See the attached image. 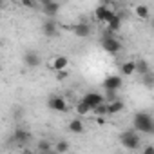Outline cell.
I'll list each match as a JSON object with an SVG mask.
<instances>
[{
	"label": "cell",
	"mask_w": 154,
	"mask_h": 154,
	"mask_svg": "<svg viewBox=\"0 0 154 154\" xmlns=\"http://www.w3.org/2000/svg\"><path fill=\"white\" fill-rule=\"evenodd\" d=\"M71 31L78 36V38H87V36L91 35V27H89L87 22H78V24H74V26L71 27Z\"/></svg>",
	"instance_id": "7"
},
{
	"label": "cell",
	"mask_w": 154,
	"mask_h": 154,
	"mask_svg": "<svg viewBox=\"0 0 154 154\" xmlns=\"http://www.w3.org/2000/svg\"><path fill=\"white\" fill-rule=\"evenodd\" d=\"M31 138V134L27 132V131H22V129H17L15 131V140L18 141V143H24V141H27Z\"/></svg>",
	"instance_id": "19"
},
{
	"label": "cell",
	"mask_w": 154,
	"mask_h": 154,
	"mask_svg": "<svg viewBox=\"0 0 154 154\" xmlns=\"http://www.w3.org/2000/svg\"><path fill=\"white\" fill-rule=\"evenodd\" d=\"M122 74H125V76H131V74H134L136 72V62L134 60H127V62H123L122 63Z\"/></svg>",
	"instance_id": "14"
},
{
	"label": "cell",
	"mask_w": 154,
	"mask_h": 154,
	"mask_svg": "<svg viewBox=\"0 0 154 154\" xmlns=\"http://www.w3.org/2000/svg\"><path fill=\"white\" fill-rule=\"evenodd\" d=\"M107 26H109V31H112V33L120 31V27H122V17H120V15H114V17L107 22Z\"/></svg>",
	"instance_id": "17"
},
{
	"label": "cell",
	"mask_w": 154,
	"mask_h": 154,
	"mask_svg": "<svg viewBox=\"0 0 154 154\" xmlns=\"http://www.w3.org/2000/svg\"><path fill=\"white\" fill-rule=\"evenodd\" d=\"M93 111H94V112H96L98 116H105V114H109V105H107V103L103 102V103H100L98 107H94Z\"/></svg>",
	"instance_id": "21"
},
{
	"label": "cell",
	"mask_w": 154,
	"mask_h": 154,
	"mask_svg": "<svg viewBox=\"0 0 154 154\" xmlns=\"http://www.w3.org/2000/svg\"><path fill=\"white\" fill-rule=\"evenodd\" d=\"M42 31H44V35H45L47 38H53V36L58 33V24L54 22V18H49L47 22H44Z\"/></svg>",
	"instance_id": "9"
},
{
	"label": "cell",
	"mask_w": 154,
	"mask_h": 154,
	"mask_svg": "<svg viewBox=\"0 0 154 154\" xmlns=\"http://www.w3.org/2000/svg\"><path fill=\"white\" fill-rule=\"evenodd\" d=\"M42 11H44V15H45V17H49V18H54V17H58V13H60V4L53 0V2H51L49 6L42 8Z\"/></svg>",
	"instance_id": "11"
},
{
	"label": "cell",
	"mask_w": 154,
	"mask_h": 154,
	"mask_svg": "<svg viewBox=\"0 0 154 154\" xmlns=\"http://www.w3.org/2000/svg\"><path fill=\"white\" fill-rule=\"evenodd\" d=\"M114 15H116V13H114L111 8H107V6H98V8L94 9V18H96L98 22H102V24H107Z\"/></svg>",
	"instance_id": "4"
},
{
	"label": "cell",
	"mask_w": 154,
	"mask_h": 154,
	"mask_svg": "<svg viewBox=\"0 0 154 154\" xmlns=\"http://www.w3.org/2000/svg\"><path fill=\"white\" fill-rule=\"evenodd\" d=\"M96 123H98V125H105V120H103V116H98V118H96Z\"/></svg>",
	"instance_id": "28"
},
{
	"label": "cell",
	"mask_w": 154,
	"mask_h": 154,
	"mask_svg": "<svg viewBox=\"0 0 154 154\" xmlns=\"http://www.w3.org/2000/svg\"><path fill=\"white\" fill-rule=\"evenodd\" d=\"M20 2H22V6H26V8H33L36 0H20Z\"/></svg>",
	"instance_id": "25"
},
{
	"label": "cell",
	"mask_w": 154,
	"mask_h": 154,
	"mask_svg": "<svg viewBox=\"0 0 154 154\" xmlns=\"http://www.w3.org/2000/svg\"><path fill=\"white\" fill-rule=\"evenodd\" d=\"M120 141H122V145H123L125 149L136 150V149L140 147V143H141V138L138 136V131L134 129V131H125V132L120 136Z\"/></svg>",
	"instance_id": "2"
},
{
	"label": "cell",
	"mask_w": 154,
	"mask_h": 154,
	"mask_svg": "<svg viewBox=\"0 0 154 154\" xmlns=\"http://www.w3.org/2000/svg\"><path fill=\"white\" fill-rule=\"evenodd\" d=\"M69 131L74 132V134H82V132L85 131V127H84L82 120H71V123H69Z\"/></svg>",
	"instance_id": "16"
},
{
	"label": "cell",
	"mask_w": 154,
	"mask_h": 154,
	"mask_svg": "<svg viewBox=\"0 0 154 154\" xmlns=\"http://www.w3.org/2000/svg\"><path fill=\"white\" fill-rule=\"evenodd\" d=\"M116 2H120V0H116Z\"/></svg>",
	"instance_id": "29"
},
{
	"label": "cell",
	"mask_w": 154,
	"mask_h": 154,
	"mask_svg": "<svg viewBox=\"0 0 154 154\" xmlns=\"http://www.w3.org/2000/svg\"><path fill=\"white\" fill-rule=\"evenodd\" d=\"M74 111H76V112H78L80 116H87L89 112H93V107H91V105H89V103H87V102H85L84 98H82V100H80L78 103H76V107H74Z\"/></svg>",
	"instance_id": "13"
},
{
	"label": "cell",
	"mask_w": 154,
	"mask_h": 154,
	"mask_svg": "<svg viewBox=\"0 0 154 154\" xmlns=\"http://www.w3.org/2000/svg\"><path fill=\"white\" fill-rule=\"evenodd\" d=\"M54 150H56V152H60V154H62V152H67V150H69V143H67L65 140H60V141L56 143Z\"/></svg>",
	"instance_id": "22"
},
{
	"label": "cell",
	"mask_w": 154,
	"mask_h": 154,
	"mask_svg": "<svg viewBox=\"0 0 154 154\" xmlns=\"http://www.w3.org/2000/svg\"><path fill=\"white\" fill-rule=\"evenodd\" d=\"M134 15H136L138 18H141V20H147L150 13H149V8H147V6L140 4V6H136V8H134Z\"/></svg>",
	"instance_id": "18"
},
{
	"label": "cell",
	"mask_w": 154,
	"mask_h": 154,
	"mask_svg": "<svg viewBox=\"0 0 154 154\" xmlns=\"http://www.w3.org/2000/svg\"><path fill=\"white\" fill-rule=\"evenodd\" d=\"M132 127L143 134H154V118L149 112H136L132 118Z\"/></svg>",
	"instance_id": "1"
},
{
	"label": "cell",
	"mask_w": 154,
	"mask_h": 154,
	"mask_svg": "<svg viewBox=\"0 0 154 154\" xmlns=\"http://www.w3.org/2000/svg\"><path fill=\"white\" fill-rule=\"evenodd\" d=\"M152 26H154V24H152Z\"/></svg>",
	"instance_id": "30"
},
{
	"label": "cell",
	"mask_w": 154,
	"mask_h": 154,
	"mask_svg": "<svg viewBox=\"0 0 154 154\" xmlns=\"http://www.w3.org/2000/svg\"><path fill=\"white\" fill-rule=\"evenodd\" d=\"M38 2H40V6H42V8H45V6H49V4L53 2V0H38Z\"/></svg>",
	"instance_id": "27"
},
{
	"label": "cell",
	"mask_w": 154,
	"mask_h": 154,
	"mask_svg": "<svg viewBox=\"0 0 154 154\" xmlns=\"http://www.w3.org/2000/svg\"><path fill=\"white\" fill-rule=\"evenodd\" d=\"M24 63H26L27 67L35 69V67H38V65H40V56H38L35 51H27V53L24 54Z\"/></svg>",
	"instance_id": "10"
},
{
	"label": "cell",
	"mask_w": 154,
	"mask_h": 154,
	"mask_svg": "<svg viewBox=\"0 0 154 154\" xmlns=\"http://www.w3.org/2000/svg\"><path fill=\"white\" fill-rule=\"evenodd\" d=\"M38 150H51V145L47 141H40L38 143Z\"/></svg>",
	"instance_id": "23"
},
{
	"label": "cell",
	"mask_w": 154,
	"mask_h": 154,
	"mask_svg": "<svg viewBox=\"0 0 154 154\" xmlns=\"http://www.w3.org/2000/svg\"><path fill=\"white\" fill-rule=\"evenodd\" d=\"M143 152H145V154H154V145H147V147L143 149Z\"/></svg>",
	"instance_id": "26"
},
{
	"label": "cell",
	"mask_w": 154,
	"mask_h": 154,
	"mask_svg": "<svg viewBox=\"0 0 154 154\" xmlns=\"http://www.w3.org/2000/svg\"><path fill=\"white\" fill-rule=\"evenodd\" d=\"M107 105H109V114H118V112H122V111L125 109V105H123L122 100H112V102L107 103Z\"/></svg>",
	"instance_id": "15"
},
{
	"label": "cell",
	"mask_w": 154,
	"mask_h": 154,
	"mask_svg": "<svg viewBox=\"0 0 154 154\" xmlns=\"http://www.w3.org/2000/svg\"><path fill=\"white\" fill-rule=\"evenodd\" d=\"M56 78H58V80L67 78V71H65V69H63V71H56Z\"/></svg>",
	"instance_id": "24"
},
{
	"label": "cell",
	"mask_w": 154,
	"mask_h": 154,
	"mask_svg": "<svg viewBox=\"0 0 154 154\" xmlns=\"http://www.w3.org/2000/svg\"><path fill=\"white\" fill-rule=\"evenodd\" d=\"M102 49H103L105 53H109V54H116V53L122 51V44H120V40L114 38V36H103V40H102Z\"/></svg>",
	"instance_id": "3"
},
{
	"label": "cell",
	"mask_w": 154,
	"mask_h": 154,
	"mask_svg": "<svg viewBox=\"0 0 154 154\" xmlns=\"http://www.w3.org/2000/svg\"><path fill=\"white\" fill-rule=\"evenodd\" d=\"M47 107L51 111H56V112H65L67 111V102L62 96H51L49 102H47Z\"/></svg>",
	"instance_id": "6"
},
{
	"label": "cell",
	"mask_w": 154,
	"mask_h": 154,
	"mask_svg": "<svg viewBox=\"0 0 154 154\" xmlns=\"http://www.w3.org/2000/svg\"><path fill=\"white\" fill-rule=\"evenodd\" d=\"M67 65H69V58L67 56H56L53 60V63H51V67L54 71H63V69H67Z\"/></svg>",
	"instance_id": "12"
},
{
	"label": "cell",
	"mask_w": 154,
	"mask_h": 154,
	"mask_svg": "<svg viewBox=\"0 0 154 154\" xmlns=\"http://www.w3.org/2000/svg\"><path fill=\"white\" fill-rule=\"evenodd\" d=\"M136 72H140V74H147V72H149V63H147L145 60L136 62Z\"/></svg>",
	"instance_id": "20"
},
{
	"label": "cell",
	"mask_w": 154,
	"mask_h": 154,
	"mask_svg": "<svg viewBox=\"0 0 154 154\" xmlns=\"http://www.w3.org/2000/svg\"><path fill=\"white\" fill-rule=\"evenodd\" d=\"M84 100H85L93 109H94V107H98L100 103H103V102H105V96H102V93H94V91H93V93H87V94L84 96Z\"/></svg>",
	"instance_id": "8"
},
{
	"label": "cell",
	"mask_w": 154,
	"mask_h": 154,
	"mask_svg": "<svg viewBox=\"0 0 154 154\" xmlns=\"http://www.w3.org/2000/svg\"><path fill=\"white\" fill-rule=\"evenodd\" d=\"M102 85H103L105 91H118L123 85V80L120 78V76H116V74H111V76H107V78L102 82Z\"/></svg>",
	"instance_id": "5"
}]
</instances>
